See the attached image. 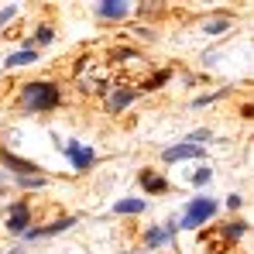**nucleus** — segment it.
<instances>
[{
    "label": "nucleus",
    "instance_id": "7",
    "mask_svg": "<svg viewBox=\"0 0 254 254\" xmlns=\"http://www.w3.org/2000/svg\"><path fill=\"white\" fill-rule=\"evenodd\" d=\"M130 7H134V3H127V0H103V3H96V17H103V21H121Z\"/></svg>",
    "mask_w": 254,
    "mask_h": 254
},
{
    "label": "nucleus",
    "instance_id": "2",
    "mask_svg": "<svg viewBox=\"0 0 254 254\" xmlns=\"http://www.w3.org/2000/svg\"><path fill=\"white\" fill-rule=\"evenodd\" d=\"M216 199L213 196H196L189 206H186V213H182V223L179 227H186V230H196V227H203L206 220H213L216 216Z\"/></svg>",
    "mask_w": 254,
    "mask_h": 254
},
{
    "label": "nucleus",
    "instance_id": "10",
    "mask_svg": "<svg viewBox=\"0 0 254 254\" xmlns=\"http://www.w3.org/2000/svg\"><path fill=\"white\" fill-rule=\"evenodd\" d=\"M199 155H203V144H189V141H182V144H175V148H165V151H162V158H165V162L199 158Z\"/></svg>",
    "mask_w": 254,
    "mask_h": 254
},
{
    "label": "nucleus",
    "instance_id": "24",
    "mask_svg": "<svg viewBox=\"0 0 254 254\" xmlns=\"http://www.w3.org/2000/svg\"><path fill=\"white\" fill-rule=\"evenodd\" d=\"M7 254H24V251H21V248H14V251H7Z\"/></svg>",
    "mask_w": 254,
    "mask_h": 254
},
{
    "label": "nucleus",
    "instance_id": "14",
    "mask_svg": "<svg viewBox=\"0 0 254 254\" xmlns=\"http://www.w3.org/2000/svg\"><path fill=\"white\" fill-rule=\"evenodd\" d=\"M244 234H248V223L244 220H234V223L223 227V241H241Z\"/></svg>",
    "mask_w": 254,
    "mask_h": 254
},
{
    "label": "nucleus",
    "instance_id": "3",
    "mask_svg": "<svg viewBox=\"0 0 254 254\" xmlns=\"http://www.w3.org/2000/svg\"><path fill=\"white\" fill-rule=\"evenodd\" d=\"M137 100V89H130V86H114L110 93H107V114H121V110H127L130 103Z\"/></svg>",
    "mask_w": 254,
    "mask_h": 254
},
{
    "label": "nucleus",
    "instance_id": "17",
    "mask_svg": "<svg viewBox=\"0 0 254 254\" xmlns=\"http://www.w3.org/2000/svg\"><path fill=\"white\" fill-rule=\"evenodd\" d=\"M17 186H21V189H42L45 179L42 175H17Z\"/></svg>",
    "mask_w": 254,
    "mask_h": 254
},
{
    "label": "nucleus",
    "instance_id": "4",
    "mask_svg": "<svg viewBox=\"0 0 254 254\" xmlns=\"http://www.w3.org/2000/svg\"><path fill=\"white\" fill-rule=\"evenodd\" d=\"M69 227H76V216H59V220H52V223H45V227L24 230V237H28V241H42V237H55V234L69 230Z\"/></svg>",
    "mask_w": 254,
    "mask_h": 254
},
{
    "label": "nucleus",
    "instance_id": "25",
    "mask_svg": "<svg viewBox=\"0 0 254 254\" xmlns=\"http://www.w3.org/2000/svg\"><path fill=\"white\" fill-rule=\"evenodd\" d=\"M0 182H3V172H0Z\"/></svg>",
    "mask_w": 254,
    "mask_h": 254
},
{
    "label": "nucleus",
    "instance_id": "21",
    "mask_svg": "<svg viewBox=\"0 0 254 254\" xmlns=\"http://www.w3.org/2000/svg\"><path fill=\"white\" fill-rule=\"evenodd\" d=\"M14 14H17V3H7V7L0 10V28H3V24H7V21H10Z\"/></svg>",
    "mask_w": 254,
    "mask_h": 254
},
{
    "label": "nucleus",
    "instance_id": "11",
    "mask_svg": "<svg viewBox=\"0 0 254 254\" xmlns=\"http://www.w3.org/2000/svg\"><path fill=\"white\" fill-rule=\"evenodd\" d=\"M137 179H141V189H144V192H151V196L169 192V182H165L162 175H155L151 169H141V175H137Z\"/></svg>",
    "mask_w": 254,
    "mask_h": 254
},
{
    "label": "nucleus",
    "instance_id": "22",
    "mask_svg": "<svg viewBox=\"0 0 254 254\" xmlns=\"http://www.w3.org/2000/svg\"><path fill=\"white\" fill-rule=\"evenodd\" d=\"M220 96H223V89H216V93H210V96H199V100H196V107H206V103L220 100Z\"/></svg>",
    "mask_w": 254,
    "mask_h": 254
},
{
    "label": "nucleus",
    "instance_id": "8",
    "mask_svg": "<svg viewBox=\"0 0 254 254\" xmlns=\"http://www.w3.org/2000/svg\"><path fill=\"white\" fill-rule=\"evenodd\" d=\"M175 230H179V223H169V227H148V230H144V244H148V248H162V244H172Z\"/></svg>",
    "mask_w": 254,
    "mask_h": 254
},
{
    "label": "nucleus",
    "instance_id": "20",
    "mask_svg": "<svg viewBox=\"0 0 254 254\" xmlns=\"http://www.w3.org/2000/svg\"><path fill=\"white\" fill-rule=\"evenodd\" d=\"M186 141H189V144H203V141H210V130H192Z\"/></svg>",
    "mask_w": 254,
    "mask_h": 254
},
{
    "label": "nucleus",
    "instance_id": "1",
    "mask_svg": "<svg viewBox=\"0 0 254 254\" xmlns=\"http://www.w3.org/2000/svg\"><path fill=\"white\" fill-rule=\"evenodd\" d=\"M21 103L35 114H48L62 103V89L59 83H48V79H38V83H28L21 86Z\"/></svg>",
    "mask_w": 254,
    "mask_h": 254
},
{
    "label": "nucleus",
    "instance_id": "18",
    "mask_svg": "<svg viewBox=\"0 0 254 254\" xmlns=\"http://www.w3.org/2000/svg\"><path fill=\"white\" fill-rule=\"evenodd\" d=\"M52 38H55V31H52L48 24H42V28L35 31V45H48V42H52ZM35 45H31V48H35Z\"/></svg>",
    "mask_w": 254,
    "mask_h": 254
},
{
    "label": "nucleus",
    "instance_id": "19",
    "mask_svg": "<svg viewBox=\"0 0 254 254\" xmlns=\"http://www.w3.org/2000/svg\"><path fill=\"white\" fill-rule=\"evenodd\" d=\"M189 179H192V186H203V182H210V179H213V169H206V165H203V169L192 172Z\"/></svg>",
    "mask_w": 254,
    "mask_h": 254
},
{
    "label": "nucleus",
    "instance_id": "16",
    "mask_svg": "<svg viewBox=\"0 0 254 254\" xmlns=\"http://www.w3.org/2000/svg\"><path fill=\"white\" fill-rule=\"evenodd\" d=\"M230 28V17H213V21H206V35H223Z\"/></svg>",
    "mask_w": 254,
    "mask_h": 254
},
{
    "label": "nucleus",
    "instance_id": "6",
    "mask_svg": "<svg viewBox=\"0 0 254 254\" xmlns=\"http://www.w3.org/2000/svg\"><path fill=\"white\" fill-rule=\"evenodd\" d=\"M65 155H69V162H72L76 172H86L93 165V158H96L93 148H89V144H79V141H69V144H65Z\"/></svg>",
    "mask_w": 254,
    "mask_h": 254
},
{
    "label": "nucleus",
    "instance_id": "13",
    "mask_svg": "<svg viewBox=\"0 0 254 254\" xmlns=\"http://www.w3.org/2000/svg\"><path fill=\"white\" fill-rule=\"evenodd\" d=\"M31 62H38V52H35V48H24V52H14V55L7 59V65H10V69H17V65H31Z\"/></svg>",
    "mask_w": 254,
    "mask_h": 254
},
{
    "label": "nucleus",
    "instance_id": "5",
    "mask_svg": "<svg viewBox=\"0 0 254 254\" xmlns=\"http://www.w3.org/2000/svg\"><path fill=\"white\" fill-rule=\"evenodd\" d=\"M28 227H31V206L21 199V203H14L10 213H7V230L10 234H24Z\"/></svg>",
    "mask_w": 254,
    "mask_h": 254
},
{
    "label": "nucleus",
    "instance_id": "23",
    "mask_svg": "<svg viewBox=\"0 0 254 254\" xmlns=\"http://www.w3.org/2000/svg\"><path fill=\"white\" fill-rule=\"evenodd\" d=\"M227 206H230V210H241V206H244V199H241V196H230V199H227Z\"/></svg>",
    "mask_w": 254,
    "mask_h": 254
},
{
    "label": "nucleus",
    "instance_id": "12",
    "mask_svg": "<svg viewBox=\"0 0 254 254\" xmlns=\"http://www.w3.org/2000/svg\"><path fill=\"white\" fill-rule=\"evenodd\" d=\"M144 206H148L144 199H121V203H114V213L117 216H130V213H141Z\"/></svg>",
    "mask_w": 254,
    "mask_h": 254
},
{
    "label": "nucleus",
    "instance_id": "15",
    "mask_svg": "<svg viewBox=\"0 0 254 254\" xmlns=\"http://www.w3.org/2000/svg\"><path fill=\"white\" fill-rule=\"evenodd\" d=\"M169 79H172V72H169V69H162V72H155L151 79H144V83H141V93H148V89H158V86H165Z\"/></svg>",
    "mask_w": 254,
    "mask_h": 254
},
{
    "label": "nucleus",
    "instance_id": "9",
    "mask_svg": "<svg viewBox=\"0 0 254 254\" xmlns=\"http://www.w3.org/2000/svg\"><path fill=\"white\" fill-rule=\"evenodd\" d=\"M0 162H3V169H10V172H17V175H28V172H31V175H38V165H35V162H28V158H17V155H10V151H3V148H0Z\"/></svg>",
    "mask_w": 254,
    "mask_h": 254
}]
</instances>
